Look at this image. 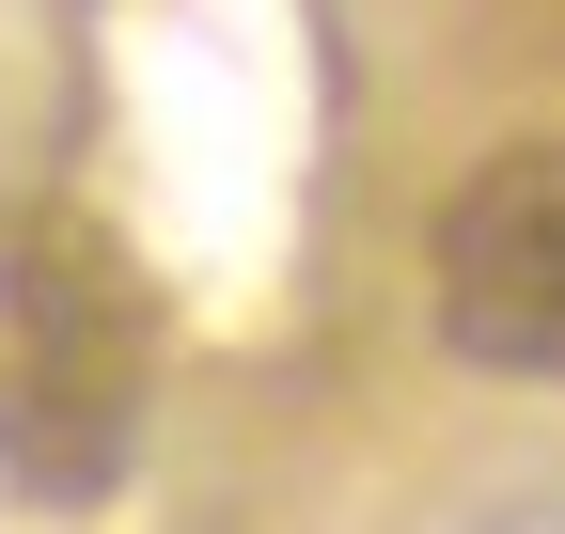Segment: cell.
<instances>
[{"label": "cell", "instance_id": "6da1fadb", "mask_svg": "<svg viewBox=\"0 0 565 534\" xmlns=\"http://www.w3.org/2000/svg\"><path fill=\"white\" fill-rule=\"evenodd\" d=\"M141 393H158V299L79 205L0 221V488L47 519H95L141 472Z\"/></svg>", "mask_w": 565, "mask_h": 534}, {"label": "cell", "instance_id": "7a4b0ae2", "mask_svg": "<svg viewBox=\"0 0 565 534\" xmlns=\"http://www.w3.org/2000/svg\"><path fill=\"white\" fill-rule=\"evenodd\" d=\"M424 299L471 377H565V142H487L440 189Z\"/></svg>", "mask_w": 565, "mask_h": 534}]
</instances>
